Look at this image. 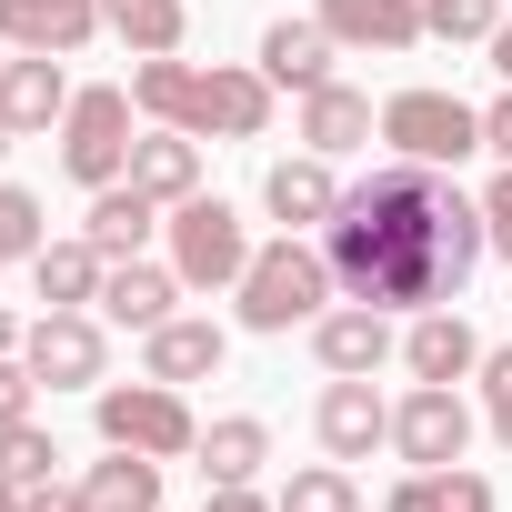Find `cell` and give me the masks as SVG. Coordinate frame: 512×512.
<instances>
[{"label": "cell", "instance_id": "30bf717a", "mask_svg": "<svg viewBox=\"0 0 512 512\" xmlns=\"http://www.w3.org/2000/svg\"><path fill=\"white\" fill-rule=\"evenodd\" d=\"M312 432H322V452H332V462H372V452L392 442V402L372 392V372H332V382H322Z\"/></svg>", "mask_w": 512, "mask_h": 512}, {"label": "cell", "instance_id": "d6a6232c", "mask_svg": "<svg viewBox=\"0 0 512 512\" xmlns=\"http://www.w3.org/2000/svg\"><path fill=\"white\" fill-rule=\"evenodd\" d=\"M482 231H492V251L512 262V161L492 171V191H482Z\"/></svg>", "mask_w": 512, "mask_h": 512}, {"label": "cell", "instance_id": "5bb4252c", "mask_svg": "<svg viewBox=\"0 0 512 512\" xmlns=\"http://www.w3.org/2000/svg\"><path fill=\"white\" fill-rule=\"evenodd\" d=\"M312 352H322V372H382V362L402 352V332H392V312L342 302V312H322V322H312Z\"/></svg>", "mask_w": 512, "mask_h": 512}, {"label": "cell", "instance_id": "7a4b0ae2", "mask_svg": "<svg viewBox=\"0 0 512 512\" xmlns=\"http://www.w3.org/2000/svg\"><path fill=\"white\" fill-rule=\"evenodd\" d=\"M131 101H141V121H161V131H191V141H262L272 131V81L262 71H241V61H141L131 71Z\"/></svg>", "mask_w": 512, "mask_h": 512}, {"label": "cell", "instance_id": "6da1fadb", "mask_svg": "<svg viewBox=\"0 0 512 512\" xmlns=\"http://www.w3.org/2000/svg\"><path fill=\"white\" fill-rule=\"evenodd\" d=\"M322 251H332V282L342 302H372V312H442L462 302V282L482 272V201L452 191V171L432 161H382L342 191V211L322 221Z\"/></svg>", "mask_w": 512, "mask_h": 512}, {"label": "cell", "instance_id": "52a82bcc", "mask_svg": "<svg viewBox=\"0 0 512 512\" xmlns=\"http://www.w3.org/2000/svg\"><path fill=\"white\" fill-rule=\"evenodd\" d=\"M131 91H71V111H61V171L81 181V191H111L121 171H131Z\"/></svg>", "mask_w": 512, "mask_h": 512}, {"label": "cell", "instance_id": "4fadbf2b", "mask_svg": "<svg viewBox=\"0 0 512 512\" xmlns=\"http://www.w3.org/2000/svg\"><path fill=\"white\" fill-rule=\"evenodd\" d=\"M101 282H111V251H101V241H41V251H31L41 312H101Z\"/></svg>", "mask_w": 512, "mask_h": 512}, {"label": "cell", "instance_id": "1f68e13d", "mask_svg": "<svg viewBox=\"0 0 512 512\" xmlns=\"http://www.w3.org/2000/svg\"><path fill=\"white\" fill-rule=\"evenodd\" d=\"M31 392H41V372L21 352H0V422H31Z\"/></svg>", "mask_w": 512, "mask_h": 512}, {"label": "cell", "instance_id": "5b68a950", "mask_svg": "<svg viewBox=\"0 0 512 512\" xmlns=\"http://www.w3.org/2000/svg\"><path fill=\"white\" fill-rule=\"evenodd\" d=\"M161 231H171V272H181V292H241V272H251V231H241L231 201L191 191V201H171Z\"/></svg>", "mask_w": 512, "mask_h": 512}, {"label": "cell", "instance_id": "9a60e30c", "mask_svg": "<svg viewBox=\"0 0 512 512\" xmlns=\"http://www.w3.org/2000/svg\"><path fill=\"white\" fill-rule=\"evenodd\" d=\"M342 51H412V41H432L422 31V0H322L312 11Z\"/></svg>", "mask_w": 512, "mask_h": 512}, {"label": "cell", "instance_id": "8fae6325", "mask_svg": "<svg viewBox=\"0 0 512 512\" xmlns=\"http://www.w3.org/2000/svg\"><path fill=\"white\" fill-rule=\"evenodd\" d=\"M91 31H101V0H0V41L11 51L71 61V51H91Z\"/></svg>", "mask_w": 512, "mask_h": 512}, {"label": "cell", "instance_id": "d4e9b609", "mask_svg": "<svg viewBox=\"0 0 512 512\" xmlns=\"http://www.w3.org/2000/svg\"><path fill=\"white\" fill-rule=\"evenodd\" d=\"M101 31H121L131 61H161V51H181V31H191V0H101Z\"/></svg>", "mask_w": 512, "mask_h": 512}, {"label": "cell", "instance_id": "4316f807", "mask_svg": "<svg viewBox=\"0 0 512 512\" xmlns=\"http://www.w3.org/2000/svg\"><path fill=\"white\" fill-rule=\"evenodd\" d=\"M0 482H61V442L41 432V422H0Z\"/></svg>", "mask_w": 512, "mask_h": 512}, {"label": "cell", "instance_id": "cb8c5ba5", "mask_svg": "<svg viewBox=\"0 0 512 512\" xmlns=\"http://www.w3.org/2000/svg\"><path fill=\"white\" fill-rule=\"evenodd\" d=\"M81 492H91V512H161V462L111 442V462H91Z\"/></svg>", "mask_w": 512, "mask_h": 512}, {"label": "cell", "instance_id": "f546056e", "mask_svg": "<svg viewBox=\"0 0 512 512\" xmlns=\"http://www.w3.org/2000/svg\"><path fill=\"white\" fill-rule=\"evenodd\" d=\"M422 31L432 41H492L502 31V0H422Z\"/></svg>", "mask_w": 512, "mask_h": 512}, {"label": "cell", "instance_id": "d6986e66", "mask_svg": "<svg viewBox=\"0 0 512 512\" xmlns=\"http://www.w3.org/2000/svg\"><path fill=\"white\" fill-rule=\"evenodd\" d=\"M372 131H382V111H372L352 81H322V91H302V141H312L322 161H342V151H372Z\"/></svg>", "mask_w": 512, "mask_h": 512}, {"label": "cell", "instance_id": "ffe728a7", "mask_svg": "<svg viewBox=\"0 0 512 512\" xmlns=\"http://www.w3.org/2000/svg\"><path fill=\"white\" fill-rule=\"evenodd\" d=\"M171 302H181L171 262H111V282H101V322H121V332H161Z\"/></svg>", "mask_w": 512, "mask_h": 512}, {"label": "cell", "instance_id": "ba28073f", "mask_svg": "<svg viewBox=\"0 0 512 512\" xmlns=\"http://www.w3.org/2000/svg\"><path fill=\"white\" fill-rule=\"evenodd\" d=\"M21 362H31L51 392H101V382H111V332H101V312H41V322L21 332Z\"/></svg>", "mask_w": 512, "mask_h": 512}, {"label": "cell", "instance_id": "44dd1931", "mask_svg": "<svg viewBox=\"0 0 512 512\" xmlns=\"http://www.w3.org/2000/svg\"><path fill=\"white\" fill-rule=\"evenodd\" d=\"M332 51H342V41H332L322 21H272V31H262V81H272V91H322V81H332Z\"/></svg>", "mask_w": 512, "mask_h": 512}, {"label": "cell", "instance_id": "4dcf8cb0", "mask_svg": "<svg viewBox=\"0 0 512 512\" xmlns=\"http://www.w3.org/2000/svg\"><path fill=\"white\" fill-rule=\"evenodd\" d=\"M472 382H482V422H492V442L512 452V342H502V352H482V372H472Z\"/></svg>", "mask_w": 512, "mask_h": 512}, {"label": "cell", "instance_id": "484cf974", "mask_svg": "<svg viewBox=\"0 0 512 512\" xmlns=\"http://www.w3.org/2000/svg\"><path fill=\"white\" fill-rule=\"evenodd\" d=\"M262 462H272V422L231 412V422H211V432H201V482H251Z\"/></svg>", "mask_w": 512, "mask_h": 512}, {"label": "cell", "instance_id": "74e56055", "mask_svg": "<svg viewBox=\"0 0 512 512\" xmlns=\"http://www.w3.org/2000/svg\"><path fill=\"white\" fill-rule=\"evenodd\" d=\"M482 51H492V71H502V81H512V21H502V31H492V41H482Z\"/></svg>", "mask_w": 512, "mask_h": 512}, {"label": "cell", "instance_id": "e575fe53", "mask_svg": "<svg viewBox=\"0 0 512 512\" xmlns=\"http://www.w3.org/2000/svg\"><path fill=\"white\" fill-rule=\"evenodd\" d=\"M21 512H91V492H81V482H31Z\"/></svg>", "mask_w": 512, "mask_h": 512}, {"label": "cell", "instance_id": "3957f363", "mask_svg": "<svg viewBox=\"0 0 512 512\" xmlns=\"http://www.w3.org/2000/svg\"><path fill=\"white\" fill-rule=\"evenodd\" d=\"M332 251L282 231L272 251H251V272H241V332H292V322H322L332 312Z\"/></svg>", "mask_w": 512, "mask_h": 512}, {"label": "cell", "instance_id": "ab89813d", "mask_svg": "<svg viewBox=\"0 0 512 512\" xmlns=\"http://www.w3.org/2000/svg\"><path fill=\"white\" fill-rule=\"evenodd\" d=\"M0 512H21V482H0Z\"/></svg>", "mask_w": 512, "mask_h": 512}, {"label": "cell", "instance_id": "7c38bea8", "mask_svg": "<svg viewBox=\"0 0 512 512\" xmlns=\"http://www.w3.org/2000/svg\"><path fill=\"white\" fill-rule=\"evenodd\" d=\"M402 372H412V382H472V372H482V332H472L452 302H442V312H412Z\"/></svg>", "mask_w": 512, "mask_h": 512}, {"label": "cell", "instance_id": "2e32d148", "mask_svg": "<svg viewBox=\"0 0 512 512\" xmlns=\"http://www.w3.org/2000/svg\"><path fill=\"white\" fill-rule=\"evenodd\" d=\"M61 111H71V81H61V61H51V51H11V71H0V121H11V141L51 131Z\"/></svg>", "mask_w": 512, "mask_h": 512}, {"label": "cell", "instance_id": "f35d334b", "mask_svg": "<svg viewBox=\"0 0 512 512\" xmlns=\"http://www.w3.org/2000/svg\"><path fill=\"white\" fill-rule=\"evenodd\" d=\"M0 352H21V322H11V312H0Z\"/></svg>", "mask_w": 512, "mask_h": 512}, {"label": "cell", "instance_id": "277c9868", "mask_svg": "<svg viewBox=\"0 0 512 512\" xmlns=\"http://www.w3.org/2000/svg\"><path fill=\"white\" fill-rule=\"evenodd\" d=\"M91 422H101V442H121V452H151V462H181V452H201V422H191V402L171 392V382H101L91 392Z\"/></svg>", "mask_w": 512, "mask_h": 512}, {"label": "cell", "instance_id": "603a6c76", "mask_svg": "<svg viewBox=\"0 0 512 512\" xmlns=\"http://www.w3.org/2000/svg\"><path fill=\"white\" fill-rule=\"evenodd\" d=\"M161 231V201L141 191V181H111V191H91V221H81V241H101L111 262H141V241Z\"/></svg>", "mask_w": 512, "mask_h": 512}, {"label": "cell", "instance_id": "8992f818", "mask_svg": "<svg viewBox=\"0 0 512 512\" xmlns=\"http://www.w3.org/2000/svg\"><path fill=\"white\" fill-rule=\"evenodd\" d=\"M382 141L392 161H432V171H462L482 151V111L462 91H392L382 101Z\"/></svg>", "mask_w": 512, "mask_h": 512}, {"label": "cell", "instance_id": "e0dca14e", "mask_svg": "<svg viewBox=\"0 0 512 512\" xmlns=\"http://www.w3.org/2000/svg\"><path fill=\"white\" fill-rule=\"evenodd\" d=\"M262 201H272L282 231H322V221L342 211V181H332L322 151H302V161H272V171H262Z\"/></svg>", "mask_w": 512, "mask_h": 512}, {"label": "cell", "instance_id": "d590c367", "mask_svg": "<svg viewBox=\"0 0 512 512\" xmlns=\"http://www.w3.org/2000/svg\"><path fill=\"white\" fill-rule=\"evenodd\" d=\"M201 512H282V502H262L251 482H211V502H201Z\"/></svg>", "mask_w": 512, "mask_h": 512}, {"label": "cell", "instance_id": "8d00e7d4", "mask_svg": "<svg viewBox=\"0 0 512 512\" xmlns=\"http://www.w3.org/2000/svg\"><path fill=\"white\" fill-rule=\"evenodd\" d=\"M482 151H502V161H512V91L482 111Z\"/></svg>", "mask_w": 512, "mask_h": 512}, {"label": "cell", "instance_id": "83f0119b", "mask_svg": "<svg viewBox=\"0 0 512 512\" xmlns=\"http://www.w3.org/2000/svg\"><path fill=\"white\" fill-rule=\"evenodd\" d=\"M272 502H282V512H362V482H352L342 462H312V472H292Z\"/></svg>", "mask_w": 512, "mask_h": 512}, {"label": "cell", "instance_id": "60d3db41", "mask_svg": "<svg viewBox=\"0 0 512 512\" xmlns=\"http://www.w3.org/2000/svg\"><path fill=\"white\" fill-rule=\"evenodd\" d=\"M0 71H11V41H0Z\"/></svg>", "mask_w": 512, "mask_h": 512}, {"label": "cell", "instance_id": "9c48e42d", "mask_svg": "<svg viewBox=\"0 0 512 512\" xmlns=\"http://www.w3.org/2000/svg\"><path fill=\"white\" fill-rule=\"evenodd\" d=\"M392 452H402L412 472L462 462V452H472V402H462L452 382H412V392L392 402Z\"/></svg>", "mask_w": 512, "mask_h": 512}, {"label": "cell", "instance_id": "836d02e7", "mask_svg": "<svg viewBox=\"0 0 512 512\" xmlns=\"http://www.w3.org/2000/svg\"><path fill=\"white\" fill-rule=\"evenodd\" d=\"M382 512H442V472H402Z\"/></svg>", "mask_w": 512, "mask_h": 512}, {"label": "cell", "instance_id": "b9f144b4", "mask_svg": "<svg viewBox=\"0 0 512 512\" xmlns=\"http://www.w3.org/2000/svg\"><path fill=\"white\" fill-rule=\"evenodd\" d=\"M0 151H11V121H0Z\"/></svg>", "mask_w": 512, "mask_h": 512}, {"label": "cell", "instance_id": "ac0fdd59", "mask_svg": "<svg viewBox=\"0 0 512 512\" xmlns=\"http://www.w3.org/2000/svg\"><path fill=\"white\" fill-rule=\"evenodd\" d=\"M221 352H231V332H221V322H181V312H171L161 332H141V372H151V382H171V392H181V382H211V372H221Z\"/></svg>", "mask_w": 512, "mask_h": 512}, {"label": "cell", "instance_id": "7402d4cb", "mask_svg": "<svg viewBox=\"0 0 512 512\" xmlns=\"http://www.w3.org/2000/svg\"><path fill=\"white\" fill-rule=\"evenodd\" d=\"M121 181H141V191H151V201L171 211V201H191V191H201V141H191V131H161V121H151V131L131 141V171H121Z\"/></svg>", "mask_w": 512, "mask_h": 512}, {"label": "cell", "instance_id": "f1b7e54d", "mask_svg": "<svg viewBox=\"0 0 512 512\" xmlns=\"http://www.w3.org/2000/svg\"><path fill=\"white\" fill-rule=\"evenodd\" d=\"M41 241H51V221H41V191L0 181V272H11V262H31Z\"/></svg>", "mask_w": 512, "mask_h": 512}]
</instances>
